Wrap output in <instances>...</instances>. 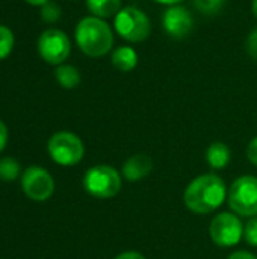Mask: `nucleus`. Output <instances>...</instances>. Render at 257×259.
<instances>
[{
	"instance_id": "nucleus-19",
	"label": "nucleus",
	"mask_w": 257,
	"mask_h": 259,
	"mask_svg": "<svg viewBox=\"0 0 257 259\" xmlns=\"http://www.w3.org/2000/svg\"><path fill=\"white\" fill-rule=\"evenodd\" d=\"M194 5L203 14H215L223 8L224 0H194Z\"/></svg>"
},
{
	"instance_id": "nucleus-23",
	"label": "nucleus",
	"mask_w": 257,
	"mask_h": 259,
	"mask_svg": "<svg viewBox=\"0 0 257 259\" xmlns=\"http://www.w3.org/2000/svg\"><path fill=\"white\" fill-rule=\"evenodd\" d=\"M6 144H8V127L0 120V152L6 147Z\"/></svg>"
},
{
	"instance_id": "nucleus-28",
	"label": "nucleus",
	"mask_w": 257,
	"mask_h": 259,
	"mask_svg": "<svg viewBox=\"0 0 257 259\" xmlns=\"http://www.w3.org/2000/svg\"><path fill=\"white\" fill-rule=\"evenodd\" d=\"M251 12H253V15L256 17L257 20V0H253V2H251Z\"/></svg>"
},
{
	"instance_id": "nucleus-17",
	"label": "nucleus",
	"mask_w": 257,
	"mask_h": 259,
	"mask_svg": "<svg viewBox=\"0 0 257 259\" xmlns=\"http://www.w3.org/2000/svg\"><path fill=\"white\" fill-rule=\"evenodd\" d=\"M14 33L9 27L0 24V61L8 58L14 49Z\"/></svg>"
},
{
	"instance_id": "nucleus-9",
	"label": "nucleus",
	"mask_w": 257,
	"mask_h": 259,
	"mask_svg": "<svg viewBox=\"0 0 257 259\" xmlns=\"http://www.w3.org/2000/svg\"><path fill=\"white\" fill-rule=\"evenodd\" d=\"M21 188L33 202H45L55 191L52 175L42 167H29L21 175Z\"/></svg>"
},
{
	"instance_id": "nucleus-13",
	"label": "nucleus",
	"mask_w": 257,
	"mask_h": 259,
	"mask_svg": "<svg viewBox=\"0 0 257 259\" xmlns=\"http://www.w3.org/2000/svg\"><path fill=\"white\" fill-rule=\"evenodd\" d=\"M230 156H232V153H230L229 146L221 141L212 143L206 150V161L214 170L226 168L230 162Z\"/></svg>"
},
{
	"instance_id": "nucleus-3",
	"label": "nucleus",
	"mask_w": 257,
	"mask_h": 259,
	"mask_svg": "<svg viewBox=\"0 0 257 259\" xmlns=\"http://www.w3.org/2000/svg\"><path fill=\"white\" fill-rule=\"evenodd\" d=\"M115 32L127 42H144L151 33L150 17L136 6H124L114 17Z\"/></svg>"
},
{
	"instance_id": "nucleus-25",
	"label": "nucleus",
	"mask_w": 257,
	"mask_h": 259,
	"mask_svg": "<svg viewBox=\"0 0 257 259\" xmlns=\"http://www.w3.org/2000/svg\"><path fill=\"white\" fill-rule=\"evenodd\" d=\"M114 259H147L145 256H142L141 253L138 252H124V253H120L118 256H115Z\"/></svg>"
},
{
	"instance_id": "nucleus-1",
	"label": "nucleus",
	"mask_w": 257,
	"mask_h": 259,
	"mask_svg": "<svg viewBox=\"0 0 257 259\" xmlns=\"http://www.w3.org/2000/svg\"><path fill=\"white\" fill-rule=\"evenodd\" d=\"M227 196L224 181L215 173H204L191 181L183 194L186 208L194 214H211L217 211Z\"/></svg>"
},
{
	"instance_id": "nucleus-2",
	"label": "nucleus",
	"mask_w": 257,
	"mask_h": 259,
	"mask_svg": "<svg viewBox=\"0 0 257 259\" xmlns=\"http://www.w3.org/2000/svg\"><path fill=\"white\" fill-rule=\"evenodd\" d=\"M74 38L77 47L89 58H100L111 52L114 44V32L111 26L98 17H83L76 29Z\"/></svg>"
},
{
	"instance_id": "nucleus-16",
	"label": "nucleus",
	"mask_w": 257,
	"mask_h": 259,
	"mask_svg": "<svg viewBox=\"0 0 257 259\" xmlns=\"http://www.w3.org/2000/svg\"><path fill=\"white\" fill-rule=\"evenodd\" d=\"M20 176V164L15 158L6 156L0 159V179L11 182Z\"/></svg>"
},
{
	"instance_id": "nucleus-20",
	"label": "nucleus",
	"mask_w": 257,
	"mask_h": 259,
	"mask_svg": "<svg viewBox=\"0 0 257 259\" xmlns=\"http://www.w3.org/2000/svg\"><path fill=\"white\" fill-rule=\"evenodd\" d=\"M244 238L250 246L257 247V215L251 217L245 223V226H244Z\"/></svg>"
},
{
	"instance_id": "nucleus-26",
	"label": "nucleus",
	"mask_w": 257,
	"mask_h": 259,
	"mask_svg": "<svg viewBox=\"0 0 257 259\" xmlns=\"http://www.w3.org/2000/svg\"><path fill=\"white\" fill-rule=\"evenodd\" d=\"M24 2L29 3V5H32V6H42L47 2H50V0H24Z\"/></svg>"
},
{
	"instance_id": "nucleus-15",
	"label": "nucleus",
	"mask_w": 257,
	"mask_h": 259,
	"mask_svg": "<svg viewBox=\"0 0 257 259\" xmlns=\"http://www.w3.org/2000/svg\"><path fill=\"white\" fill-rule=\"evenodd\" d=\"M55 77H56L58 83L62 88H65V90L76 88L80 83V80H82L79 70L74 65H70V64H61V65H58L56 70H55Z\"/></svg>"
},
{
	"instance_id": "nucleus-22",
	"label": "nucleus",
	"mask_w": 257,
	"mask_h": 259,
	"mask_svg": "<svg viewBox=\"0 0 257 259\" xmlns=\"http://www.w3.org/2000/svg\"><path fill=\"white\" fill-rule=\"evenodd\" d=\"M247 156H248L250 162L257 167V137H254V138L250 141V144H248V147H247Z\"/></svg>"
},
{
	"instance_id": "nucleus-27",
	"label": "nucleus",
	"mask_w": 257,
	"mask_h": 259,
	"mask_svg": "<svg viewBox=\"0 0 257 259\" xmlns=\"http://www.w3.org/2000/svg\"><path fill=\"white\" fill-rule=\"evenodd\" d=\"M158 3H162V5H168V6H173V5H179L180 2L183 0H155Z\"/></svg>"
},
{
	"instance_id": "nucleus-5",
	"label": "nucleus",
	"mask_w": 257,
	"mask_h": 259,
	"mask_svg": "<svg viewBox=\"0 0 257 259\" xmlns=\"http://www.w3.org/2000/svg\"><path fill=\"white\" fill-rule=\"evenodd\" d=\"M83 188L95 199L115 197L121 190V175L109 165L91 167L83 176Z\"/></svg>"
},
{
	"instance_id": "nucleus-21",
	"label": "nucleus",
	"mask_w": 257,
	"mask_h": 259,
	"mask_svg": "<svg viewBox=\"0 0 257 259\" xmlns=\"http://www.w3.org/2000/svg\"><path fill=\"white\" fill-rule=\"evenodd\" d=\"M247 52L248 55L257 61V27L253 29L247 38Z\"/></svg>"
},
{
	"instance_id": "nucleus-4",
	"label": "nucleus",
	"mask_w": 257,
	"mask_h": 259,
	"mask_svg": "<svg viewBox=\"0 0 257 259\" xmlns=\"http://www.w3.org/2000/svg\"><path fill=\"white\" fill-rule=\"evenodd\" d=\"M48 155L50 158L62 167L77 165L85 155V146L82 140L68 131H59L53 134L48 140Z\"/></svg>"
},
{
	"instance_id": "nucleus-14",
	"label": "nucleus",
	"mask_w": 257,
	"mask_h": 259,
	"mask_svg": "<svg viewBox=\"0 0 257 259\" xmlns=\"http://www.w3.org/2000/svg\"><path fill=\"white\" fill-rule=\"evenodd\" d=\"M86 8L91 15L98 18L115 17L121 11V0H86Z\"/></svg>"
},
{
	"instance_id": "nucleus-6",
	"label": "nucleus",
	"mask_w": 257,
	"mask_h": 259,
	"mask_svg": "<svg viewBox=\"0 0 257 259\" xmlns=\"http://www.w3.org/2000/svg\"><path fill=\"white\" fill-rule=\"evenodd\" d=\"M227 202L230 209L242 217L257 215V178L251 175H244L238 178L227 194Z\"/></svg>"
},
{
	"instance_id": "nucleus-11",
	"label": "nucleus",
	"mask_w": 257,
	"mask_h": 259,
	"mask_svg": "<svg viewBox=\"0 0 257 259\" xmlns=\"http://www.w3.org/2000/svg\"><path fill=\"white\" fill-rule=\"evenodd\" d=\"M151 170H153V159L148 155L138 153V155L130 156L124 162L123 176L130 182H136V181L147 178L151 173Z\"/></svg>"
},
{
	"instance_id": "nucleus-18",
	"label": "nucleus",
	"mask_w": 257,
	"mask_h": 259,
	"mask_svg": "<svg viewBox=\"0 0 257 259\" xmlns=\"http://www.w3.org/2000/svg\"><path fill=\"white\" fill-rule=\"evenodd\" d=\"M61 8L55 2H47L41 6V18L45 23H55L61 18Z\"/></svg>"
},
{
	"instance_id": "nucleus-8",
	"label": "nucleus",
	"mask_w": 257,
	"mask_h": 259,
	"mask_svg": "<svg viewBox=\"0 0 257 259\" xmlns=\"http://www.w3.org/2000/svg\"><path fill=\"white\" fill-rule=\"evenodd\" d=\"M38 52L47 64L58 67L70 56V38L61 29H47L38 38Z\"/></svg>"
},
{
	"instance_id": "nucleus-24",
	"label": "nucleus",
	"mask_w": 257,
	"mask_h": 259,
	"mask_svg": "<svg viewBox=\"0 0 257 259\" xmlns=\"http://www.w3.org/2000/svg\"><path fill=\"white\" fill-rule=\"evenodd\" d=\"M227 259H257L256 255L250 253V252H244V250H239V252H235L232 253Z\"/></svg>"
},
{
	"instance_id": "nucleus-7",
	"label": "nucleus",
	"mask_w": 257,
	"mask_h": 259,
	"mask_svg": "<svg viewBox=\"0 0 257 259\" xmlns=\"http://www.w3.org/2000/svg\"><path fill=\"white\" fill-rule=\"evenodd\" d=\"M209 235L215 246L227 249L239 244L244 237V225L232 212H220L209 225Z\"/></svg>"
},
{
	"instance_id": "nucleus-10",
	"label": "nucleus",
	"mask_w": 257,
	"mask_h": 259,
	"mask_svg": "<svg viewBox=\"0 0 257 259\" xmlns=\"http://www.w3.org/2000/svg\"><path fill=\"white\" fill-rule=\"evenodd\" d=\"M162 27L165 33L174 39L186 38L194 29V17L182 5L168 6L162 14Z\"/></svg>"
},
{
	"instance_id": "nucleus-12",
	"label": "nucleus",
	"mask_w": 257,
	"mask_h": 259,
	"mask_svg": "<svg viewBox=\"0 0 257 259\" xmlns=\"http://www.w3.org/2000/svg\"><path fill=\"white\" fill-rule=\"evenodd\" d=\"M111 62L118 71L129 73L138 65V53L130 46H120L112 50Z\"/></svg>"
}]
</instances>
